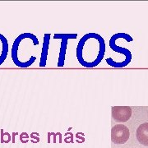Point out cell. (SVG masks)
I'll return each instance as SVG.
<instances>
[{"label":"cell","mask_w":148,"mask_h":148,"mask_svg":"<svg viewBox=\"0 0 148 148\" xmlns=\"http://www.w3.org/2000/svg\"><path fill=\"white\" fill-rule=\"evenodd\" d=\"M104 38L95 32L85 34L78 41L76 56L78 63L85 67H95L101 63L105 54Z\"/></svg>","instance_id":"1"},{"label":"cell","mask_w":148,"mask_h":148,"mask_svg":"<svg viewBox=\"0 0 148 148\" xmlns=\"http://www.w3.org/2000/svg\"><path fill=\"white\" fill-rule=\"evenodd\" d=\"M40 45L36 35L30 32H24L19 35L14 41L11 55L13 63L19 67L31 66L36 60V56L32 53L35 52V47Z\"/></svg>","instance_id":"2"},{"label":"cell","mask_w":148,"mask_h":148,"mask_svg":"<svg viewBox=\"0 0 148 148\" xmlns=\"http://www.w3.org/2000/svg\"><path fill=\"white\" fill-rule=\"evenodd\" d=\"M77 37V34H54V39H60L61 45L59 49V59L57 66L59 67H62L64 66L65 63V57H66V51H67V42L70 39H76Z\"/></svg>","instance_id":"3"},{"label":"cell","mask_w":148,"mask_h":148,"mask_svg":"<svg viewBox=\"0 0 148 148\" xmlns=\"http://www.w3.org/2000/svg\"><path fill=\"white\" fill-rule=\"evenodd\" d=\"M130 133L123 124H116L111 129V141L115 144H123L129 139Z\"/></svg>","instance_id":"4"},{"label":"cell","mask_w":148,"mask_h":148,"mask_svg":"<svg viewBox=\"0 0 148 148\" xmlns=\"http://www.w3.org/2000/svg\"><path fill=\"white\" fill-rule=\"evenodd\" d=\"M132 116V109L128 106H114L112 107V117L117 122L128 121Z\"/></svg>","instance_id":"5"},{"label":"cell","mask_w":148,"mask_h":148,"mask_svg":"<svg viewBox=\"0 0 148 148\" xmlns=\"http://www.w3.org/2000/svg\"><path fill=\"white\" fill-rule=\"evenodd\" d=\"M49 43H50V34H45L44 38H43V45L41 49V59H40V67H44L46 66L49 49Z\"/></svg>","instance_id":"6"},{"label":"cell","mask_w":148,"mask_h":148,"mask_svg":"<svg viewBox=\"0 0 148 148\" xmlns=\"http://www.w3.org/2000/svg\"><path fill=\"white\" fill-rule=\"evenodd\" d=\"M136 136L141 145L148 147V123H141L137 129Z\"/></svg>","instance_id":"7"},{"label":"cell","mask_w":148,"mask_h":148,"mask_svg":"<svg viewBox=\"0 0 148 148\" xmlns=\"http://www.w3.org/2000/svg\"><path fill=\"white\" fill-rule=\"evenodd\" d=\"M8 50L9 46L7 38L3 35L0 34V66L6 60Z\"/></svg>","instance_id":"8"},{"label":"cell","mask_w":148,"mask_h":148,"mask_svg":"<svg viewBox=\"0 0 148 148\" xmlns=\"http://www.w3.org/2000/svg\"><path fill=\"white\" fill-rule=\"evenodd\" d=\"M12 140V136L8 133H3V129H1V143H8Z\"/></svg>","instance_id":"9"},{"label":"cell","mask_w":148,"mask_h":148,"mask_svg":"<svg viewBox=\"0 0 148 148\" xmlns=\"http://www.w3.org/2000/svg\"><path fill=\"white\" fill-rule=\"evenodd\" d=\"M30 140V136L27 133H22L20 135V141L21 143H27Z\"/></svg>","instance_id":"10"},{"label":"cell","mask_w":148,"mask_h":148,"mask_svg":"<svg viewBox=\"0 0 148 148\" xmlns=\"http://www.w3.org/2000/svg\"><path fill=\"white\" fill-rule=\"evenodd\" d=\"M35 133H32L31 134V141H32L33 143H37V142H39L40 141V138H39V137H35Z\"/></svg>","instance_id":"11"},{"label":"cell","mask_w":148,"mask_h":148,"mask_svg":"<svg viewBox=\"0 0 148 148\" xmlns=\"http://www.w3.org/2000/svg\"><path fill=\"white\" fill-rule=\"evenodd\" d=\"M16 135H17V133H13V137H13V140H12V141H13V143H15V136H16Z\"/></svg>","instance_id":"12"}]
</instances>
